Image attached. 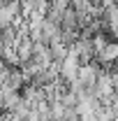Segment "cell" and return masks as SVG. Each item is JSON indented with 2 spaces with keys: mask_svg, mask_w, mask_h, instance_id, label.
Instances as JSON below:
<instances>
[{
  "mask_svg": "<svg viewBox=\"0 0 118 121\" xmlns=\"http://www.w3.org/2000/svg\"><path fill=\"white\" fill-rule=\"evenodd\" d=\"M79 68H81V63L76 58V54H72V49H70V56L65 60H60V77L67 82H74L79 77Z\"/></svg>",
  "mask_w": 118,
  "mask_h": 121,
  "instance_id": "obj_1",
  "label": "cell"
},
{
  "mask_svg": "<svg viewBox=\"0 0 118 121\" xmlns=\"http://www.w3.org/2000/svg\"><path fill=\"white\" fill-rule=\"evenodd\" d=\"M49 47H51V54H53V58H56V60H65L67 56H70V44L63 42V37L49 42Z\"/></svg>",
  "mask_w": 118,
  "mask_h": 121,
  "instance_id": "obj_2",
  "label": "cell"
}]
</instances>
